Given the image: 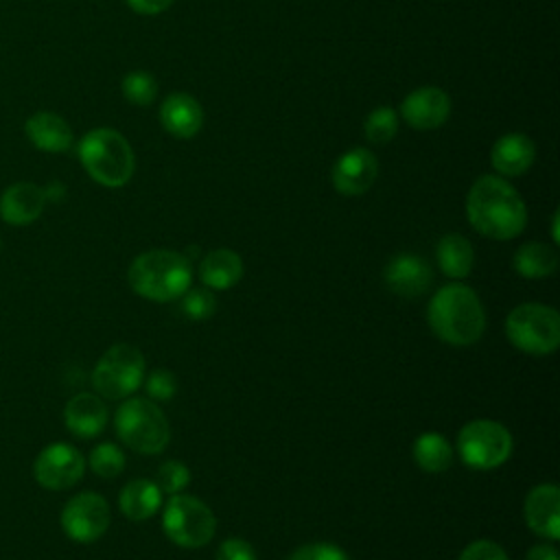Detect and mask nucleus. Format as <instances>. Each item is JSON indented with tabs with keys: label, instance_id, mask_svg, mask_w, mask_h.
Listing matches in <instances>:
<instances>
[{
	"label": "nucleus",
	"instance_id": "bb28decb",
	"mask_svg": "<svg viewBox=\"0 0 560 560\" xmlns=\"http://www.w3.org/2000/svg\"><path fill=\"white\" fill-rule=\"evenodd\" d=\"M398 131V114L392 107H378L374 109L365 122H363V133L372 144H387Z\"/></svg>",
	"mask_w": 560,
	"mask_h": 560
},
{
	"label": "nucleus",
	"instance_id": "9d476101",
	"mask_svg": "<svg viewBox=\"0 0 560 560\" xmlns=\"http://www.w3.org/2000/svg\"><path fill=\"white\" fill-rule=\"evenodd\" d=\"M109 521H112L109 503L105 501L103 494L94 490H83L70 497L59 514V525L63 534L79 545L98 540L107 532Z\"/></svg>",
	"mask_w": 560,
	"mask_h": 560
},
{
	"label": "nucleus",
	"instance_id": "ddd939ff",
	"mask_svg": "<svg viewBox=\"0 0 560 560\" xmlns=\"http://www.w3.org/2000/svg\"><path fill=\"white\" fill-rule=\"evenodd\" d=\"M402 120L411 129L429 131L442 127L451 116V98L435 85H424L405 96L400 105Z\"/></svg>",
	"mask_w": 560,
	"mask_h": 560
},
{
	"label": "nucleus",
	"instance_id": "5701e85b",
	"mask_svg": "<svg viewBox=\"0 0 560 560\" xmlns=\"http://www.w3.org/2000/svg\"><path fill=\"white\" fill-rule=\"evenodd\" d=\"M435 256H438V265H440L442 273L453 280L466 278L475 265V249H472L470 241L455 232L444 234L438 241Z\"/></svg>",
	"mask_w": 560,
	"mask_h": 560
},
{
	"label": "nucleus",
	"instance_id": "f3484780",
	"mask_svg": "<svg viewBox=\"0 0 560 560\" xmlns=\"http://www.w3.org/2000/svg\"><path fill=\"white\" fill-rule=\"evenodd\" d=\"M66 429L81 440L96 438L107 424V407L98 394H74L63 407Z\"/></svg>",
	"mask_w": 560,
	"mask_h": 560
},
{
	"label": "nucleus",
	"instance_id": "393cba45",
	"mask_svg": "<svg viewBox=\"0 0 560 560\" xmlns=\"http://www.w3.org/2000/svg\"><path fill=\"white\" fill-rule=\"evenodd\" d=\"M413 462L427 472H444L453 464V446L440 433H422L413 440Z\"/></svg>",
	"mask_w": 560,
	"mask_h": 560
},
{
	"label": "nucleus",
	"instance_id": "4c0bfd02",
	"mask_svg": "<svg viewBox=\"0 0 560 560\" xmlns=\"http://www.w3.org/2000/svg\"><path fill=\"white\" fill-rule=\"evenodd\" d=\"M0 245H2V243H0Z\"/></svg>",
	"mask_w": 560,
	"mask_h": 560
},
{
	"label": "nucleus",
	"instance_id": "c9c22d12",
	"mask_svg": "<svg viewBox=\"0 0 560 560\" xmlns=\"http://www.w3.org/2000/svg\"><path fill=\"white\" fill-rule=\"evenodd\" d=\"M527 560H560L558 556V549L553 545H534L529 551H527Z\"/></svg>",
	"mask_w": 560,
	"mask_h": 560
},
{
	"label": "nucleus",
	"instance_id": "2eb2a0df",
	"mask_svg": "<svg viewBox=\"0 0 560 560\" xmlns=\"http://www.w3.org/2000/svg\"><path fill=\"white\" fill-rule=\"evenodd\" d=\"M46 190L33 182H15L0 195V219L9 225L24 228L35 223L46 206Z\"/></svg>",
	"mask_w": 560,
	"mask_h": 560
},
{
	"label": "nucleus",
	"instance_id": "f704fd0d",
	"mask_svg": "<svg viewBox=\"0 0 560 560\" xmlns=\"http://www.w3.org/2000/svg\"><path fill=\"white\" fill-rule=\"evenodd\" d=\"M175 0H127V4L140 15H158L166 11Z\"/></svg>",
	"mask_w": 560,
	"mask_h": 560
},
{
	"label": "nucleus",
	"instance_id": "473e14b6",
	"mask_svg": "<svg viewBox=\"0 0 560 560\" xmlns=\"http://www.w3.org/2000/svg\"><path fill=\"white\" fill-rule=\"evenodd\" d=\"M457 560H510L505 549L492 540H472L466 545Z\"/></svg>",
	"mask_w": 560,
	"mask_h": 560
},
{
	"label": "nucleus",
	"instance_id": "6ab92c4d",
	"mask_svg": "<svg viewBox=\"0 0 560 560\" xmlns=\"http://www.w3.org/2000/svg\"><path fill=\"white\" fill-rule=\"evenodd\" d=\"M24 133L28 142L46 153H61L72 147L70 125L55 112H35L24 122Z\"/></svg>",
	"mask_w": 560,
	"mask_h": 560
},
{
	"label": "nucleus",
	"instance_id": "412c9836",
	"mask_svg": "<svg viewBox=\"0 0 560 560\" xmlns=\"http://www.w3.org/2000/svg\"><path fill=\"white\" fill-rule=\"evenodd\" d=\"M199 278L203 287L214 291L232 289L243 278V260L234 249L219 247L203 256L199 265Z\"/></svg>",
	"mask_w": 560,
	"mask_h": 560
},
{
	"label": "nucleus",
	"instance_id": "423d86ee",
	"mask_svg": "<svg viewBox=\"0 0 560 560\" xmlns=\"http://www.w3.org/2000/svg\"><path fill=\"white\" fill-rule=\"evenodd\" d=\"M505 335L525 354H551L560 346V315L540 302L518 304L505 317Z\"/></svg>",
	"mask_w": 560,
	"mask_h": 560
},
{
	"label": "nucleus",
	"instance_id": "f257e3e1",
	"mask_svg": "<svg viewBox=\"0 0 560 560\" xmlns=\"http://www.w3.org/2000/svg\"><path fill=\"white\" fill-rule=\"evenodd\" d=\"M468 223L488 238L510 241L527 225V208L516 188L499 175H481L466 197Z\"/></svg>",
	"mask_w": 560,
	"mask_h": 560
},
{
	"label": "nucleus",
	"instance_id": "39448f33",
	"mask_svg": "<svg viewBox=\"0 0 560 560\" xmlns=\"http://www.w3.org/2000/svg\"><path fill=\"white\" fill-rule=\"evenodd\" d=\"M114 427L118 440L142 455L162 453L171 440L166 416L147 398H125L116 409Z\"/></svg>",
	"mask_w": 560,
	"mask_h": 560
},
{
	"label": "nucleus",
	"instance_id": "c756f323",
	"mask_svg": "<svg viewBox=\"0 0 560 560\" xmlns=\"http://www.w3.org/2000/svg\"><path fill=\"white\" fill-rule=\"evenodd\" d=\"M190 481V470L186 468L184 462L171 459L164 462L158 470V488L166 494H179Z\"/></svg>",
	"mask_w": 560,
	"mask_h": 560
},
{
	"label": "nucleus",
	"instance_id": "6e6552de",
	"mask_svg": "<svg viewBox=\"0 0 560 560\" xmlns=\"http://www.w3.org/2000/svg\"><path fill=\"white\" fill-rule=\"evenodd\" d=\"M512 433L497 420H470L457 433V453L468 468L492 470L512 455Z\"/></svg>",
	"mask_w": 560,
	"mask_h": 560
},
{
	"label": "nucleus",
	"instance_id": "0eeeda50",
	"mask_svg": "<svg viewBox=\"0 0 560 560\" xmlns=\"http://www.w3.org/2000/svg\"><path fill=\"white\" fill-rule=\"evenodd\" d=\"M144 381V357L131 343L107 348L92 370V385L98 396L109 400L129 398Z\"/></svg>",
	"mask_w": 560,
	"mask_h": 560
},
{
	"label": "nucleus",
	"instance_id": "dca6fc26",
	"mask_svg": "<svg viewBox=\"0 0 560 560\" xmlns=\"http://www.w3.org/2000/svg\"><path fill=\"white\" fill-rule=\"evenodd\" d=\"M523 516L527 527L542 538H560V490L553 483H540L529 490Z\"/></svg>",
	"mask_w": 560,
	"mask_h": 560
},
{
	"label": "nucleus",
	"instance_id": "9b49d317",
	"mask_svg": "<svg viewBox=\"0 0 560 560\" xmlns=\"http://www.w3.org/2000/svg\"><path fill=\"white\" fill-rule=\"evenodd\" d=\"M83 472H85V457L77 446L68 442L46 444L33 462V477L37 486L55 492L77 486Z\"/></svg>",
	"mask_w": 560,
	"mask_h": 560
},
{
	"label": "nucleus",
	"instance_id": "a878e982",
	"mask_svg": "<svg viewBox=\"0 0 560 560\" xmlns=\"http://www.w3.org/2000/svg\"><path fill=\"white\" fill-rule=\"evenodd\" d=\"M125 453L114 442H101L90 451L88 466L94 475L103 479H114L125 470Z\"/></svg>",
	"mask_w": 560,
	"mask_h": 560
},
{
	"label": "nucleus",
	"instance_id": "20e7f679",
	"mask_svg": "<svg viewBox=\"0 0 560 560\" xmlns=\"http://www.w3.org/2000/svg\"><path fill=\"white\" fill-rule=\"evenodd\" d=\"M79 160L85 173L107 188L125 186L136 168L133 151L122 133L98 127L88 131L79 142Z\"/></svg>",
	"mask_w": 560,
	"mask_h": 560
},
{
	"label": "nucleus",
	"instance_id": "1a4fd4ad",
	"mask_svg": "<svg viewBox=\"0 0 560 560\" xmlns=\"http://www.w3.org/2000/svg\"><path fill=\"white\" fill-rule=\"evenodd\" d=\"M162 529L171 542L197 549L212 540L217 518L201 499L190 494H171L162 514Z\"/></svg>",
	"mask_w": 560,
	"mask_h": 560
},
{
	"label": "nucleus",
	"instance_id": "4be33fe9",
	"mask_svg": "<svg viewBox=\"0 0 560 560\" xmlns=\"http://www.w3.org/2000/svg\"><path fill=\"white\" fill-rule=\"evenodd\" d=\"M162 505V490L151 479H131L118 494V508L129 521H147Z\"/></svg>",
	"mask_w": 560,
	"mask_h": 560
},
{
	"label": "nucleus",
	"instance_id": "a211bd4d",
	"mask_svg": "<svg viewBox=\"0 0 560 560\" xmlns=\"http://www.w3.org/2000/svg\"><path fill=\"white\" fill-rule=\"evenodd\" d=\"M162 127L182 140H188L199 133L203 125V109L199 101L186 92L168 94L160 107Z\"/></svg>",
	"mask_w": 560,
	"mask_h": 560
},
{
	"label": "nucleus",
	"instance_id": "72a5a7b5",
	"mask_svg": "<svg viewBox=\"0 0 560 560\" xmlns=\"http://www.w3.org/2000/svg\"><path fill=\"white\" fill-rule=\"evenodd\" d=\"M217 560H258L256 551L243 538H225L217 549Z\"/></svg>",
	"mask_w": 560,
	"mask_h": 560
},
{
	"label": "nucleus",
	"instance_id": "b1692460",
	"mask_svg": "<svg viewBox=\"0 0 560 560\" xmlns=\"http://www.w3.org/2000/svg\"><path fill=\"white\" fill-rule=\"evenodd\" d=\"M512 265L521 278H529V280L547 278L558 267V252L553 245L532 241L516 249Z\"/></svg>",
	"mask_w": 560,
	"mask_h": 560
},
{
	"label": "nucleus",
	"instance_id": "cd10ccee",
	"mask_svg": "<svg viewBox=\"0 0 560 560\" xmlns=\"http://www.w3.org/2000/svg\"><path fill=\"white\" fill-rule=\"evenodd\" d=\"M120 88H122L125 98L140 107L153 103V98L158 94V81L144 70H133V72L125 74Z\"/></svg>",
	"mask_w": 560,
	"mask_h": 560
},
{
	"label": "nucleus",
	"instance_id": "4468645a",
	"mask_svg": "<svg viewBox=\"0 0 560 560\" xmlns=\"http://www.w3.org/2000/svg\"><path fill=\"white\" fill-rule=\"evenodd\" d=\"M383 278L392 293L413 300L431 289L433 271L429 262L416 254H396L387 262Z\"/></svg>",
	"mask_w": 560,
	"mask_h": 560
},
{
	"label": "nucleus",
	"instance_id": "aec40b11",
	"mask_svg": "<svg viewBox=\"0 0 560 560\" xmlns=\"http://www.w3.org/2000/svg\"><path fill=\"white\" fill-rule=\"evenodd\" d=\"M536 147L525 133L501 136L490 151V162L499 175L518 177L534 164Z\"/></svg>",
	"mask_w": 560,
	"mask_h": 560
},
{
	"label": "nucleus",
	"instance_id": "c85d7f7f",
	"mask_svg": "<svg viewBox=\"0 0 560 560\" xmlns=\"http://www.w3.org/2000/svg\"><path fill=\"white\" fill-rule=\"evenodd\" d=\"M182 298H184L182 311L186 313V317H190L195 322L208 319L217 308V300L208 287H192Z\"/></svg>",
	"mask_w": 560,
	"mask_h": 560
},
{
	"label": "nucleus",
	"instance_id": "7c9ffc66",
	"mask_svg": "<svg viewBox=\"0 0 560 560\" xmlns=\"http://www.w3.org/2000/svg\"><path fill=\"white\" fill-rule=\"evenodd\" d=\"M144 389H147V394H149L151 398H155V400H168V398H173V394L177 392V378H175V374H173L171 370L158 368V370H153V372L147 376Z\"/></svg>",
	"mask_w": 560,
	"mask_h": 560
},
{
	"label": "nucleus",
	"instance_id": "f03ea898",
	"mask_svg": "<svg viewBox=\"0 0 560 560\" xmlns=\"http://www.w3.org/2000/svg\"><path fill=\"white\" fill-rule=\"evenodd\" d=\"M427 322L433 335L448 346H472L486 328V313L479 295L462 284L451 282L438 289L427 306Z\"/></svg>",
	"mask_w": 560,
	"mask_h": 560
},
{
	"label": "nucleus",
	"instance_id": "e433bc0d",
	"mask_svg": "<svg viewBox=\"0 0 560 560\" xmlns=\"http://www.w3.org/2000/svg\"><path fill=\"white\" fill-rule=\"evenodd\" d=\"M551 238H553V243L560 241V234H558V212L553 214V221H551Z\"/></svg>",
	"mask_w": 560,
	"mask_h": 560
},
{
	"label": "nucleus",
	"instance_id": "2f4dec72",
	"mask_svg": "<svg viewBox=\"0 0 560 560\" xmlns=\"http://www.w3.org/2000/svg\"><path fill=\"white\" fill-rule=\"evenodd\" d=\"M289 560H350L348 553L332 542H306L298 547Z\"/></svg>",
	"mask_w": 560,
	"mask_h": 560
},
{
	"label": "nucleus",
	"instance_id": "f8f14e48",
	"mask_svg": "<svg viewBox=\"0 0 560 560\" xmlns=\"http://www.w3.org/2000/svg\"><path fill=\"white\" fill-rule=\"evenodd\" d=\"M376 175H378L376 155L370 149L357 147L337 158L330 179L337 192L346 197H359L372 188Z\"/></svg>",
	"mask_w": 560,
	"mask_h": 560
},
{
	"label": "nucleus",
	"instance_id": "7ed1b4c3",
	"mask_svg": "<svg viewBox=\"0 0 560 560\" xmlns=\"http://www.w3.org/2000/svg\"><path fill=\"white\" fill-rule=\"evenodd\" d=\"M133 293L151 302H173L182 298L192 282L188 258L173 249H149L136 256L127 269Z\"/></svg>",
	"mask_w": 560,
	"mask_h": 560
}]
</instances>
